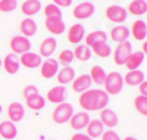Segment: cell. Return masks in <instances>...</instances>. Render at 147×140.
Masks as SVG:
<instances>
[{
    "label": "cell",
    "instance_id": "cell-1",
    "mask_svg": "<svg viewBox=\"0 0 147 140\" xmlns=\"http://www.w3.org/2000/svg\"><path fill=\"white\" fill-rule=\"evenodd\" d=\"M78 103L85 112L102 111L109 103V94L100 88H88L80 94Z\"/></svg>",
    "mask_w": 147,
    "mask_h": 140
},
{
    "label": "cell",
    "instance_id": "cell-2",
    "mask_svg": "<svg viewBox=\"0 0 147 140\" xmlns=\"http://www.w3.org/2000/svg\"><path fill=\"white\" fill-rule=\"evenodd\" d=\"M103 87H105V92L110 96H115L118 93H121L122 87H124V77L116 72V71H112L106 74V78H105V83H103Z\"/></svg>",
    "mask_w": 147,
    "mask_h": 140
},
{
    "label": "cell",
    "instance_id": "cell-3",
    "mask_svg": "<svg viewBox=\"0 0 147 140\" xmlns=\"http://www.w3.org/2000/svg\"><path fill=\"white\" fill-rule=\"evenodd\" d=\"M74 106L71 103H66V102H63V103H59L53 112H52V118H53V122L56 124H65V122H69L71 117L74 115Z\"/></svg>",
    "mask_w": 147,
    "mask_h": 140
},
{
    "label": "cell",
    "instance_id": "cell-4",
    "mask_svg": "<svg viewBox=\"0 0 147 140\" xmlns=\"http://www.w3.org/2000/svg\"><path fill=\"white\" fill-rule=\"evenodd\" d=\"M9 47L12 50V53H15L16 56L18 55L21 56V55L31 50V41H30V39H27V37H24V35H15V37H12Z\"/></svg>",
    "mask_w": 147,
    "mask_h": 140
},
{
    "label": "cell",
    "instance_id": "cell-5",
    "mask_svg": "<svg viewBox=\"0 0 147 140\" xmlns=\"http://www.w3.org/2000/svg\"><path fill=\"white\" fill-rule=\"evenodd\" d=\"M132 52V44L131 41H122L118 43V46L115 47V52H113V62L116 65H124L125 60L128 59V56Z\"/></svg>",
    "mask_w": 147,
    "mask_h": 140
},
{
    "label": "cell",
    "instance_id": "cell-6",
    "mask_svg": "<svg viewBox=\"0 0 147 140\" xmlns=\"http://www.w3.org/2000/svg\"><path fill=\"white\" fill-rule=\"evenodd\" d=\"M127 16H128L127 9H124L119 5H112V6H109L106 9V18H107V21L115 22L118 25L122 24V22H125Z\"/></svg>",
    "mask_w": 147,
    "mask_h": 140
},
{
    "label": "cell",
    "instance_id": "cell-7",
    "mask_svg": "<svg viewBox=\"0 0 147 140\" xmlns=\"http://www.w3.org/2000/svg\"><path fill=\"white\" fill-rule=\"evenodd\" d=\"M94 12H96V7L91 2H81L80 5H77L74 7L72 15L75 19L82 21V19H88L90 16H93Z\"/></svg>",
    "mask_w": 147,
    "mask_h": 140
},
{
    "label": "cell",
    "instance_id": "cell-8",
    "mask_svg": "<svg viewBox=\"0 0 147 140\" xmlns=\"http://www.w3.org/2000/svg\"><path fill=\"white\" fill-rule=\"evenodd\" d=\"M57 71H59V62L56 59H52V58H46L40 65V74L46 80H50V78L56 77Z\"/></svg>",
    "mask_w": 147,
    "mask_h": 140
},
{
    "label": "cell",
    "instance_id": "cell-9",
    "mask_svg": "<svg viewBox=\"0 0 147 140\" xmlns=\"http://www.w3.org/2000/svg\"><path fill=\"white\" fill-rule=\"evenodd\" d=\"M88 121H90L88 112H85V111L74 112V115H72L71 120H69V125H71V128H72V130L80 131V130H84L85 127H87Z\"/></svg>",
    "mask_w": 147,
    "mask_h": 140
},
{
    "label": "cell",
    "instance_id": "cell-10",
    "mask_svg": "<svg viewBox=\"0 0 147 140\" xmlns=\"http://www.w3.org/2000/svg\"><path fill=\"white\" fill-rule=\"evenodd\" d=\"M68 97V90L65 86H56V87H52L50 90L47 92V100L50 103H55V105H59V103H63Z\"/></svg>",
    "mask_w": 147,
    "mask_h": 140
},
{
    "label": "cell",
    "instance_id": "cell-11",
    "mask_svg": "<svg viewBox=\"0 0 147 140\" xmlns=\"http://www.w3.org/2000/svg\"><path fill=\"white\" fill-rule=\"evenodd\" d=\"M41 56L38 55V53H34V52H27V53H24V55H21V58H19V63L22 67H25V68H28V69H34V68H40V65H41Z\"/></svg>",
    "mask_w": 147,
    "mask_h": 140
},
{
    "label": "cell",
    "instance_id": "cell-12",
    "mask_svg": "<svg viewBox=\"0 0 147 140\" xmlns=\"http://www.w3.org/2000/svg\"><path fill=\"white\" fill-rule=\"evenodd\" d=\"M84 37H85V28L82 24L77 22V24H74L69 27V30H68V41L69 43L80 44L84 40Z\"/></svg>",
    "mask_w": 147,
    "mask_h": 140
},
{
    "label": "cell",
    "instance_id": "cell-13",
    "mask_svg": "<svg viewBox=\"0 0 147 140\" xmlns=\"http://www.w3.org/2000/svg\"><path fill=\"white\" fill-rule=\"evenodd\" d=\"M99 121L103 124V127H107V128H113V127L118 125L119 118H118V113L109 108H105L100 111V118Z\"/></svg>",
    "mask_w": 147,
    "mask_h": 140
},
{
    "label": "cell",
    "instance_id": "cell-14",
    "mask_svg": "<svg viewBox=\"0 0 147 140\" xmlns=\"http://www.w3.org/2000/svg\"><path fill=\"white\" fill-rule=\"evenodd\" d=\"M85 39V46H88V47H96V46H99V44H103L107 41V35L105 31L102 30H96V31H91L88 33L87 35L84 37Z\"/></svg>",
    "mask_w": 147,
    "mask_h": 140
},
{
    "label": "cell",
    "instance_id": "cell-15",
    "mask_svg": "<svg viewBox=\"0 0 147 140\" xmlns=\"http://www.w3.org/2000/svg\"><path fill=\"white\" fill-rule=\"evenodd\" d=\"M2 67L5 68V71L10 75H13L19 71L21 63H19V58L15 53H7L5 56V59H2Z\"/></svg>",
    "mask_w": 147,
    "mask_h": 140
},
{
    "label": "cell",
    "instance_id": "cell-16",
    "mask_svg": "<svg viewBox=\"0 0 147 140\" xmlns=\"http://www.w3.org/2000/svg\"><path fill=\"white\" fill-rule=\"evenodd\" d=\"M56 47H57V41L55 37H47L38 46V55L41 58H50L56 50Z\"/></svg>",
    "mask_w": 147,
    "mask_h": 140
},
{
    "label": "cell",
    "instance_id": "cell-17",
    "mask_svg": "<svg viewBox=\"0 0 147 140\" xmlns=\"http://www.w3.org/2000/svg\"><path fill=\"white\" fill-rule=\"evenodd\" d=\"M129 35H132L136 40L138 41H144L147 39V24L141 19L132 22L131 30H129Z\"/></svg>",
    "mask_w": 147,
    "mask_h": 140
},
{
    "label": "cell",
    "instance_id": "cell-18",
    "mask_svg": "<svg viewBox=\"0 0 147 140\" xmlns=\"http://www.w3.org/2000/svg\"><path fill=\"white\" fill-rule=\"evenodd\" d=\"M110 40L115 41V43H122V41H127L128 37H129V28L125 27V25H116V27H113L112 30H110Z\"/></svg>",
    "mask_w": 147,
    "mask_h": 140
},
{
    "label": "cell",
    "instance_id": "cell-19",
    "mask_svg": "<svg viewBox=\"0 0 147 140\" xmlns=\"http://www.w3.org/2000/svg\"><path fill=\"white\" fill-rule=\"evenodd\" d=\"M24 115H25V108H24L19 102H12V103L7 106V117H9V121H12V122H19V121H22Z\"/></svg>",
    "mask_w": 147,
    "mask_h": 140
},
{
    "label": "cell",
    "instance_id": "cell-20",
    "mask_svg": "<svg viewBox=\"0 0 147 140\" xmlns=\"http://www.w3.org/2000/svg\"><path fill=\"white\" fill-rule=\"evenodd\" d=\"M144 80H146V75H144V72L140 71V69L128 71V72L124 75V84H127V86H129V87L140 86Z\"/></svg>",
    "mask_w": 147,
    "mask_h": 140
},
{
    "label": "cell",
    "instance_id": "cell-21",
    "mask_svg": "<svg viewBox=\"0 0 147 140\" xmlns=\"http://www.w3.org/2000/svg\"><path fill=\"white\" fill-rule=\"evenodd\" d=\"M91 86V78L88 74H82V75H78L77 78H74L72 81V90L75 93H84L85 90H88Z\"/></svg>",
    "mask_w": 147,
    "mask_h": 140
},
{
    "label": "cell",
    "instance_id": "cell-22",
    "mask_svg": "<svg viewBox=\"0 0 147 140\" xmlns=\"http://www.w3.org/2000/svg\"><path fill=\"white\" fill-rule=\"evenodd\" d=\"M18 136V128L15 122L12 121H2L0 122V137L5 140H13Z\"/></svg>",
    "mask_w": 147,
    "mask_h": 140
},
{
    "label": "cell",
    "instance_id": "cell-23",
    "mask_svg": "<svg viewBox=\"0 0 147 140\" xmlns=\"http://www.w3.org/2000/svg\"><path fill=\"white\" fill-rule=\"evenodd\" d=\"M41 10V2L40 0H25L22 5H21V12L27 18L34 16L35 14H38Z\"/></svg>",
    "mask_w": 147,
    "mask_h": 140
},
{
    "label": "cell",
    "instance_id": "cell-24",
    "mask_svg": "<svg viewBox=\"0 0 147 140\" xmlns=\"http://www.w3.org/2000/svg\"><path fill=\"white\" fill-rule=\"evenodd\" d=\"M144 53L141 50H136V52H131V55L128 56V59L125 60L124 65L127 67L128 71H132V69H138V67L144 62Z\"/></svg>",
    "mask_w": 147,
    "mask_h": 140
},
{
    "label": "cell",
    "instance_id": "cell-25",
    "mask_svg": "<svg viewBox=\"0 0 147 140\" xmlns=\"http://www.w3.org/2000/svg\"><path fill=\"white\" fill-rule=\"evenodd\" d=\"M19 31L24 37H27V39H30V37L35 35L37 34V24L32 18H25L22 19L21 24H19Z\"/></svg>",
    "mask_w": 147,
    "mask_h": 140
},
{
    "label": "cell",
    "instance_id": "cell-26",
    "mask_svg": "<svg viewBox=\"0 0 147 140\" xmlns=\"http://www.w3.org/2000/svg\"><path fill=\"white\" fill-rule=\"evenodd\" d=\"M84 130L87 131L85 134H87L90 139H97V137H100L103 134L105 127H103V124L99 120H90L88 124H87V127H85Z\"/></svg>",
    "mask_w": 147,
    "mask_h": 140
},
{
    "label": "cell",
    "instance_id": "cell-27",
    "mask_svg": "<svg viewBox=\"0 0 147 140\" xmlns=\"http://www.w3.org/2000/svg\"><path fill=\"white\" fill-rule=\"evenodd\" d=\"M44 25H46V30L50 34H53V35L63 34L65 28H66V25H65V22L62 19H46Z\"/></svg>",
    "mask_w": 147,
    "mask_h": 140
},
{
    "label": "cell",
    "instance_id": "cell-28",
    "mask_svg": "<svg viewBox=\"0 0 147 140\" xmlns=\"http://www.w3.org/2000/svg\"><path fill=\"white\" fill-rule=\"evenodd\" d=\"M56 78L59 86H66L68 83H72L74 78H75V71L71 67H63L62 69H59L56 74Z\"/></svg>",
    "mask_w": 147,
    "mask_h": 140
},
{
    "label": "cell",
    "instance_id": "cell-29",
    "mask_svg": "<svg viewBox=\"0 0 147 140\" xmlns=\"http://www.w3.org/2000/svg\"><path fill=\"white\" fill-rule=\"evenodd\" d=\"M127 12L131 14V15H134V16H141L147 12V2L146 0H132V2L128 5Z\"/></svg>",
    "mask_w": 147,
    "mask_h": 140
},
{
    "label": "cell",
    "instance_id": "cell-30",
    "mask_svg": "<svg viewBox=\"0 0 147 140\" xmlns=\"http://www.w3.org/2000/svg\"><path fill=\"white\" fill-rule=\"evenodd\" d=\"M25 105L32 111H40L46 106V99L40 93H37V94H32V96L25 99Z\"/></svg>",
    "mask_w": 147,
    "mask_h": 140
},
{
    "label": "cell",
    "instance_id": "cell-31",
    "mask_svg": "<svg viewBox=\"0 0 147 140\" xmlns=\"http://www.w3.org/2000/svg\"><path fill=\"white\" fill-rule=\"evenodd\" d=\"M72 52H74V59H77L80 62H85L91 58V49L85 44H78Z\"/></svg>",
    "mask_w": 147,
    "mask_h": 140
},
{
    "label": "cell",
    "instance_id": "cell-32",
    "mask_svg": "<svg viewBox=\"0 0 147 140\" xmlns=\"http://www.w3.org/2000/svg\"><path fill=\"white\" fill-rule=\"evenodd\" d=\"M90 78H91V83H96V84H103L105 83V78H106V71L105 68H102L100 65H94L91 67L90 69Z\"/></svg>",
    "mask_w": 147,
    "mask_h": 140
},
{
    "label": "cell",
    "instance_id": "cell-33",
    "mask_svg": "<svg viewBox=\"0 0 147 140\" xmlns=\"http://www.w3.org/2000/svg\"><path fill=\"white\" fill-rule=\"evenodd\" d=\"M44 16L46 19H62V10H60L59 6L50 3V5H47L44 6Z\"/></svg>",
    "mask_w": 147,
    "mask_h": 140
},
{
    "label": "cell",
    "instance_id": "cell-34",
    "mask_svg": "<svg viewBox=\"0 0 147 140\" xmlns=\"http://www.w3.org/2000/svg\"><path fill=\"white\" fill-rule=\"evenodd\" d=\"M134 108L143 117H147V97L146 96H137L134 99Z\"/></svg>",
    "mask_w": 147,
    "mask_h": 140
},
{
    "label": "cell",
    "instance_id": "cell-35",
    "mask_svg": "<svg viewBox=\"0 0 147 140\" xmlns=\"http://www.w3.org/2000/svg\"><path fill=\"white\" fill-rule=\"evenodd\" d=\"M93 53L97 56V58H109L110 53H112V49H110V46L107 43H103V44H99V46H96L93 47Z\"/></svg>",
    "mask_w": 147,
    "mask_h": 140
},
{
    "label": "cell",
    "instance_id": "cell-36",
    "mask_svg": "<svg viewBox=\"0 0 147 140\" xmlns=\"http://www.w3.org/2000/svg\"><path fill=\"white\" fill-rule=\"evenodd\" d=\"M74 60H75V59H74V52H72L71 49H65V50H62V52L59 53L57 62L62 63L63 67H69Z\"/></svg>",
    "mask_w": 147,
    "mask_h": 140
},
{
    "label": "cell",
    "instance_id": "cell-37",
    "mask_svg": "<svg viewBox=\"0 0 147 140\" xmlns=\"http://www.w3.org/2000/svg\"><path fill=\"white\" fill-rule=\"evenodd\" d=\"M18 7V2L16 0H0V12H13Z\"/></svg>",
    "mask_w": 147,
    "mask_h": 140
},
{
    "label": "cell",
    "instance_id": "cell-38",
    "mask_svg": "<svg viewBox=\"0 0 147 140\" xmlns=\"http://www.w3.org/2000/svg\"><path fill=\"white\" fill-rule=\"evenodd\" d=\"M100 137H102V140H122V139L119 137V134H118L116 131H113V130H106V131H103V134H102Z\"/></svg>",
    "mask_w": 147,
    "mask_h": 140
},
{
    "label": "cell",
    "instance_id": "cell-39",
    "mask_svg": "<svg viewBox=\"0 0 147 140\" xmlns=\"http://www.w3.org/2000/svg\"><path fill=\"white\" fill-rule=\"evenodd\" d=\"M38 93V88H37L35 86H32V84H30V86H25L24 87V90H22V96L24 97H30V96H32V94H37Z\"/></svg>",
    "mask_w": 147,
    "mask_h": 140
},
{
    "label": "cell",
    "instance_id": "cell-40",
    "mask_svg": "<svg viewBox=\"0 0 147 140\" xmlns=\"http://www.w3.org/2000/svg\"><path fill=\"white\" fill-rule=\"evenodd\" d=\"M53 5L59 7H69L72 5V0H53Z\"/></svg>",
    "mask_w": 147,
    "mask_h": 140
},
{
    "label": "cell",
    "instance_id": "cell-41",
    "mask_svg": "<svg viewBox=\"0 0 147 140\" xmlns=\"http://www.w3.org/2000/svg\"><path fill=\"white\" fill-rule=\"evenodd\" d=\"M71 140H91L85 133H75L72 137H71Z\"/></svg>",
    "mask_w": 147,
    "mask_h": 140
},
{
    "label": "cell",
    "instance_id": "cell-42",
    "mask_svg": "<svg viewBox=\"0 0 147 140\" xmlns=\"http://www.w3.org/2000/svg\"><path fill=\"white\" fill-rule=\"evenodd\" d=\"M138 90H140V94H141V96H146V97H147V80H144V81L138 86Z\"/></svg>",
    "mask_w": 147,
    "mask_h": 140
},
{
    "label": "cell",
    "instance_id": "cell-43",
    "mask_svg": "<svg viewBox=\"0 0 147 140\" xmlns=\"http://www.w3.org/2000/svg\"><path fill=\"white\" fill-rule=\"evenodd\" d=\"M141 52L144 53V56H147V40H144L141 44Z\"/></svg>",
    "mask_w": 147,
    "mask_h": 140
},
{
    "label": "cell",
    "instance_id": "cell-44",
    "mask_svg": "<svg viewBox=\"0 0 147 140\" xmlns=\"http://www.w3.org/2000/svg\"><path fill=\"white\" fill-rule=\"evenodd\" d=\"M122 140H138L137 137H134V136H127V137H124Z\"/></svg>",
    "mask_w": 147,
    "mask_h": 140
},
{
    "label": "cell",
    "instance_id": "cell-45",
    "mask_svg": "<svg viewBox=\"0 0 147 140\" xmlns=\"http://www.w3.org/2000/svg\"><path fill=\"white\" fill-rule=\"evenodd\" d=\"M2 111H3V108H2V105H0V113H2Z\"/></svg>",
    "mask_w": 147,
    "mask_h": 140
},
{
    "label": "cell",
    "instance_id": "cell-46",
    "mask_svg": "<svg viewBox=\"0 0 147 140\" xmlns=\"http://www.w3.org/2000/svg\"><path fill=\"white\" fill-rule=\"evenodd\" d=\"M0 68H2V58H0Z\"/></svg>",
    "mask_w": 147,
    "mask_h": 140
},
{
    "label": "cell",
    "instance_id": "cell-47",
    "mask_svg": "<svg viewBox=\"0 0 147 140\" xmlns=\"http://www.w3.org/2000/svg\"><path fill=\"white\" fill-rule=\"evenodd\" d=\"M85 2H91V0H85Z\"/></svg>",
    "mask_w": 147,
    "mask_h": 140
},
{
    "label": "cell",
    "instance_id": "cell-48",
    "mask_svg": "<svg viewBox=\"0 0 147 140\" xmlns=\"http://www.w3.org/2000/svg\"><path fill=\"white\" fill-rule=\"evenodd\" d=\"M50 140H55V139H50Z\"/></svg>",
    "mask_w": 147,
    "mask_h": 140
},
{
    "label": "cell",
    "instance_id": "cell-49",
    "mask_svg": "<svg viewBox=\"0 0 147 140\" xmlns=\"http://www.w3.org/2000/svg\"><path fill=\"white\" fill-rule=\"evenodd\" d=\"M91 140H93V139H91Z\"/></svg>",
    "mask_w": 147,
    "mask_h": 140
}]
</instances>
